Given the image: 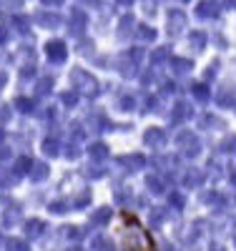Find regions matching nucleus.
Wrapping results in <instances>:
<instances>
[{
	"label": "nucleus",
	"mask_w": 236,
	"mask_h": 251,
	"mask_svg": "<svg viewBox=\"0 0 236 251\" xmlns=\"http://www.w3.org/2000/svg\"><path fill=\"white\" fill-rule=\"evenodd\" d=\"M126 224H128V228L123 231V249L126 251H154L151 236L146 234V228L133 216H126Z\"/></svg>",
	"instance_id": "nucleus-1"
}]
</instances>
